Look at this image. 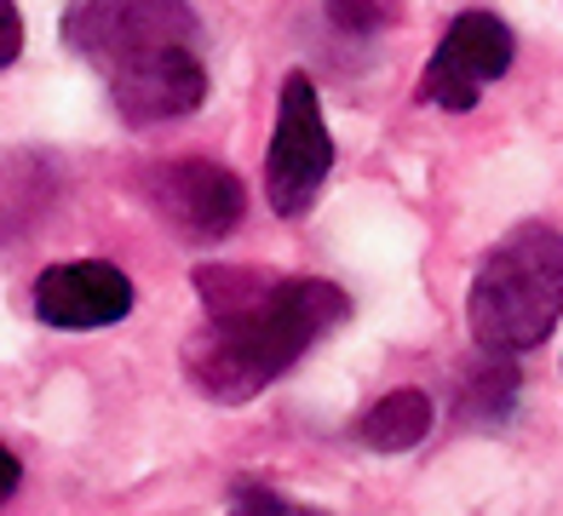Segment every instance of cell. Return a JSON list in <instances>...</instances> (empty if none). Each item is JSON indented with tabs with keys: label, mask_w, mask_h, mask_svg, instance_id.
<instances>
[{
	"label": "cell",
	"mask_w": 563,
	"mask_h": 516,
	"mask_svg": "<svg viewBox=\"0 0 563 516\" xmlns=\"http://www.w3.org/2000/svg\"><path fill=\"white\" fill-rule=\"evenodd\" d=\"M196 288L208 304V333L190 345V373L213 402L260 396L328 327L345 322V293L317 276L276 281L242 265H201Z\"/></svg>",
	"instance_id": "obj_1"
},
{
	"label": "cell",
	"mask_w": 563,
	"mask_h": 516,
	"mask_svg": "<svg viewBox=\"0 0 563 516\" xmlns=\"http://www.w3.org/2000/svg\"><path fill=\"white\" fill-rule=\"evenodd\" d=\"M563 316V236L552 224H518L472 276L466 322L489 356H518L552 339Z\"/></svg>",
	"instance_id": "obj_2"
},
{
	"label": "cell",
	"mask_w": 563,
	"mask_h": 516,
	"mask_svg": "<svg viewBox=\"0 0 563 516\" xmlns=\"http://www.w3.org/2000/svg\"><path fill=\"white\" fill-rule=\"evenodd\" d=\"M64 41L92 64H126L162 46H196V12L185 0H75Z\"/></svg>",
	"instance_id": "obj_3"
},
{
	"label": "cell",
	"mask_w": 563,
	"mask_h": 516,
	"mask_svg": "<svg viewBox=\"0 0 563 516\" xmlns=\"http://www.w3.org/2000/svg\"><path fill=\"white\" fill-rule=\"evenodd\" d=\"M328 167H334V138H328L322 103L305 75H288L282 87V110H276V133L265 155V195L282 218H299L317 201Z\"/></svg>",
	"instance_id": "obj_4"
},
{
	"label": "cell",
	"mask_w": 563,
	"mask_h": 516,
	"mask_svg": "<svg viewBox=\"0 0 563 516\" xmlns=\"http://www.w3.org/2000/svg\"><path fill=\"white\" fill-rule=\"evenodd\" d=\"M139 190L162 213V224L178 229V236H190V242H224L247 213L242 178L224 161H208V155H185V161L150 167L139 178Z\"/></svg>",
	"instance_id": "obj_5"
},
{
	"label": "cell",
	"mask_w": 563,
	"mask_h": 516,
	"mask_svg": "<svg viewBox=\"0 0 563 516\" xmlns=\"http://www.w3.org/2000/svg\"><path fill=\"white\" fill-rule=\"evenodd\" d=\"M506 69H511V30L495 12H460L443 30L438 52H431L420 98H431L449 115H466L477 110L483 87L500 81Z\"/></svg>",
	"instance_id": "obj_6"
},
{
	"label": "cell",
	"mask_w": 563,
	"mask_h": 516,
	"mask_svg": "<svg viewBox=\"0 0 563 516\" xmlns=\"http://www.w3.org/2000/svg\"><path fill=\"white\" fill-rule=\"evenodd\" d=\"M110 75V98L115 110L133 121V126H156V121H178L201 110L208 98V69H201L196 46H162V52H144V58H126Z\"/></svg>",
	"instance_id": "obj_7"
},
{
	"label": "cell",
	"mask_w": 563,
	"mask_h": 516,
	"mask_svg": "<svg viewBox=\"0 0 563 516\" xmlns=\"http://www.w3.org/2000/svg\"><path fill=\"white\" fill-rule=\"evenodd\" d=\"M133 310V281L115 265H53L35 281V316L46 327H110Z\"/></svg>",
	"instance_id": "obj_8"
},
{
	"label": "cell",
	"mask_w": 563,
	"mask_h": 516,
	"mask_svg": "<svg viewBox=\"0 0 563 516\" xmlns=\"http://www.w3.org/2000/svg\"><path fill=\"white\" fill-rule=\"evenodd\" d=\"M426 430H431V396L426 391H391L356 419V436L374 453H408L415 442H426Z\"/></svg>",
	"instance_id": "obj_9"
},
{
	"label": "cell",
	"mask_w": 563,
	"mask_h": 516,
	"mask_svg": "<svg viewBox=\"0 0 563 516\" xmlns=\"http://www.w3.org/2000/svg\"><path fill=\"white\" fill-rule=\"evenodd\" d=\"M328 23L345 30V35H368L386 18H379V0H328Z\"/></svg>",
	"instance_id": "obj_10"
},
{
	"label": "cell",
	"mask_w": 563,
	"mask_h": 516,
	"mask_svg": "<svg viewBox=\"0 0 563 516\" xmlns=\"http://www.w3.org/2000/svg\"><path fill=\"white\" fill-rule=\"evenodd\" d=\"M230 516H305V511H294L288 500H276V494H265V487H242L236 505H230Z\"/></svg>",
	"instance_id": "obj_11"
},
{
	"label": "cell",
	"mask_w": 563,
	"mask_h": 516,
	"mask_svg": "<svg viewBox=\"0 0 563 516\" xmlns=\"http://www.w3.org/2000/svg\"><path fill=\"white\" fill-rule=\"evenodd\" d=\"M18 52H23V18L12 0H0V69L18 64Z\"/></svg>",
	"instance_id": "obj_12"
},
{
	"label": "cell",
	"mask_w": 563,
	"mask_h": 516,
	"mask_svg": "<svg viewBox=\"0 0 563 516\" xmlns=\"http://www.w3.org/2000/svg\"><path fill=\"white\" fill-rule=\"evenodd\" d=\"M18 476H23V464H18L7 448H0V500H12V494H18Z\"/></svg>",
	"instance_id": "obj_13"
}]
</instances>
